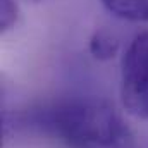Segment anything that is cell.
<instances>
[{
	"instance_id": "1",
	"label": "cell",
	"mask_w": 148,
	"mask_h": 148,
	"mask_svg": "<svg viewBox=\"0 0 148 148\" xmlns=\"http://www.w3.org/2000/svg\"><path fill=\"white\" fill-rule=\"evenodd\" d=\"M31 121L66 148H138L121 112L98 97L53 102L35 112Z\"/></svg>"
},
{
	"instance_id": "2",
	"label": "cell",
	"mask_w": 148,
	"mask_h": 148,
	"mask_svg": "<svg viewBox=\"0 0 148 148\" xmlns=\"http://www.w3.org/2000/svg\"><path fill=\"white\" fill-rule=\"evenodd\" d=\"M119 93L124 110L148 124V31L138 33L122 52Z\"/></svg>"
},
{
	"instance_id": "3",
	"label": "cell",
	"mask_w": 148,
	"mask_h": 148,
	"mask_svg": "<svg viewBox=\"0 0 148 148\" xmlns=\"http://www.w3.org/2000/svg\"><path fill=\"white\" fill-rule=\"evenodd\" d=\"M114 17L127 23H148V0H98Z\"/></svg>"
},
{
	"instance_id": "4",
	"label": "cell",
	"mask_w": 148,
	"mask_h": 148,
	"mask_svg": "<svg viewBox=\"0 0 148 148\" xmlns=\"http://www.w3.org/2000/svg\"><path fill=\"white\" fill-rule=\"evenodd\" d=\"M88 48H90V53H91L97 60L107 62V60L114 59V57L121 52V40L117 38L115 33L100 28V29H97V31L91 35Z\"/></svg>"
},
{
	"instance_id": "5",
	"label": "cell",
	"mask_w": 148,
	"mask_h": 148,
	"mask_svg": "<svg viewBox=\"0 0 148 148\" xmlns=\"http://www.w3.org/2000/svg\"><path fill=\"white\" fill-rule=\"evenodd\" d=\"M19 23L17 0H0V31L5 35L12 31Z\"/></svg>"
},
{
	"instance_id": "6",
	"label": "cell",
	"mask_w": 148,
	"mask_h": 148,
	"mask_svg": "<svg viewBox=\"0 0 148 148\" xmlns=\"http://www.w3.org/2000/svg\"><path fill=\"white\" fill-rule=\"evenodd\" d=\"M24 2H31V3H45V2H50V0H24Z\"/></svg>"
}]
</instances>
